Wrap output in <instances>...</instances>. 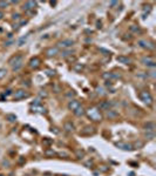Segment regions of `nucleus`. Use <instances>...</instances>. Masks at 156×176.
<instances>
[{"label": "nucleus", "instance_id": "obj_1", "mask_svg": "<svg viewBox=\"0 0 156 176\" xmlns=\"http://www.w3.org/2000/svg\"><path fill=\"white\" fill-rule=\"evenodd\" d=\"M8 64L12 67L13 70H19L22 67V64H24V56L21 54L14 55L8 60Z\"/></svg>", "mask_w": 156, "mask_h": 176}, {"label": "nucleus", "instance_id": "obj_2", "mask_svg": "<svg viewBox=\"0 0 156 176\" xmlns=\"http://www.w3.org/2000/svg\"><path fill=\"white\" fill-rule=\"evenodd\" d=\"M87 115L93 121H101L102 120V115L101 113L99 112L98 108H90V109H88L87 110Z\"/></svg>", "mask_w": 156, "mask_h": 176}, {"label": "nucleus", "instance_id": "obj_3", "mask_svg": "<svg viewBox=\"0 0 156 176\" xmlns=\"http://www.w3.org/2000/svg\"><path fill=\"white\" fill-rule=\"evenodd\" d=\"M140 99L143 101L144 103H147V105H151L153 103V97H151V94H150L149 92L147 91H143L140 93Z\"/></svg>", "mask_w": 156, "mask_h": 176}, {"label": "nucleus", "instance_id": "obj_4", "mask_svg": "<svg viewBox=\"0 0 156 176\" xmlns=\"http://www.w3.org/2000/svg\"><path fill=\"white\" fill-rule=\"evenodd\" d=\"M28 96H29V94L26 91H24V89H19V91H17L13 94V99L14 100H21V99H25V97H28Z\"/></svg>", "mask_w": 156, "mask_h": 176}, {"label": "nucleus", "instance_id": "obj_5", "mask_svg": "<svg viewBox=\"0 0 156 176\" xmlns=\"http://www.w3.org/2000/svg\"><path fill=\"white\" fill-rule=\"evenodd\" d=\"M138 45H140L142 48H146V49H154L155 48L154 43L150 42V41H147V40H140V41H138Z\"/></svg>", "mask_w": 156, "mask_h": 176}, {"label": "nucleus", "instance_id": "obj_6", "mask_svg": "<svg viewBox=\"0 0 156 176\" xmlns=\"http://www.w3.org/2000/svg\"><path fill=\"white\" fill-rule=\"evenodd\" d=\"M33 112L35 113H41V114H46V109L43 108L42 106H40V103L39 102H35L33 105Z\"/></svg>", "mask_w": 156, "mask_h": 176}, {"label": "nucleus", "instance_id": "obj_7", "mask_svg": "<svg viewBox=\"0 0 156 176\" xmlns=\"http://www.w3.org/2000/svg\"><path fill=\"white\" fill-rule=\"evenodd\" d=\"M116 147H119V148L122 149V150H132L133 149V146L130 144V143H126V142L116 143Z\"/></svg>", "mask_w": 156, "mask_h": 176}, {"label": "nucleus", "instance_id": "obj_8", "mask_svg": "<svg viewBox=\"0 0 156 176\" xmlns=\"http://www.w3.org/2000/svg\"><path fill=\"white\" fill-rule=\"evenodd\" d=\"M40 64H41V60H40L38 56H35V58H32L31 61H29V66H31L32 68H38V67L40 66Z\"/></svg>", "mask_w": 156, "mask_h": 176}, {"label": "nucleus", "instance_id": "obj_9", "mask_svg": "<svg viewBox=\"0 0 156 176\" xmlns=\"http://www.w3.org/2000/svg\"><path fill=\"white\" fill-rule=\"evenodd\" d=\"M142 62L144 65H147V66H150V67H154L155 66V60L153 58H150V56H144L142 59Z\"/></svg>", "mask_w": 156, "mask_h": 176}, {"label": "nucleus", "instance_id": "obj_10", "mask_svg": "<svg viewBox=\"0 0 156 176\" xmlns=\"http://www.w3.org/2000/svg\"><path fill=\"white\" fill-rule=\"evenodd\" d=\"M80 106H81L80 102H79V101H76V100H72L69 103H68V108H69L70 110H73V112H74V110H76Z\"/></svg>", "mask_w": 156, "mask_h": 176}, {"label": "nucleus", "instance_id": "obj_11", "mask_svg": "<svg viewBox=\"0 0 156 176\" xmlns=\"http://www.w3.org/2000/svg\"><path fill=\"white\" fill-rule=\"evenodd\" d=\"M59 53V48L58 47H51V48L46 49V54L47 56H54Z\"/></svg>", "mask_w": 156, "mask_h": 176}, {"label": "nucleus", "instance_id": "obj_12", "mask_svg": "<svg viewBox=\"0 0 156 176\" xmlns=\"http://www.w3.org/2000/svg\"><path fill=\"white\" fill-rule=\"evenodd\" d=\"M112 106V103L109 101H102L99 105V109H103V110H109V107Z\"/></svg>", "mask_w": 156, "mask_h": 176}, {"label": "nucleus", "instance_id": "obj_13", "mask_svg": "<svg viewBox=\"0 0 156 176\" xmlns=\"http://www.w3.org/2000/svg\"><path fill=\"white\" fill-rule=\"evenodd\" d=\"M59 45L61 46V47H70L72 45H74V41L70 39H66V40H62Z\"/></svg>", "mask_w": 156, "mask_h": 176}, {"label": "nucleus", "instance_id": "obj_14", "mask_svg": "<svg viewBox=\"0 0 156 176\" xmlns=\"http://www.w3.org/2000/svg\"><path fill=\"white\" fill-rule=\"evenodd\" d=\"M117 61H120V62H122V64H124V65H128L132 62L130 59L126 58V56H122V55H121V56H117Z\"/></svg>", "mask_w": 156, "mask_h": 176}, {"label": "nucleus", "instance_id": "obj_15", "mask_svg": "<svg viewBox=\"0 0 156 176\" xmlns=\"http://www.w3.org/2000/svg\"><path fill=\"white\" fill-rule=\"evenodd\" d=\"M37 6V3H34V1H27V3L25 4V9H32L34 7Z\"/></svg>", "mask_w": 156, "mask_h": 176}, {"label": "nucleus", "instance_id": "obj_16", "mask_svg": "<svg viewBox=\"0 0 156 176\" xmlns=\"http://www.w3.org/2000/svg\"><path fill=\"white\" fill-rule=\"evenodd\" d=\"M85 113L86 112H85V109H83L81 106H80L76 110H74V114H75L76 116H82V115H85Z\"/></svg>", "mask_w": 156, "mask_h": 176}, {"label": "nucleus", "instance_id": "obj_17", "mask_svg": "<svg viewBox=\"0 0 156 176\" xmlns=\"http://www.w3.org/2000/svg\"><path fill=\"white\" fill-rule=\"evenodd\" d=\"M65 129L67 131H72L74 129V126L72 125L70 122H66V123H65Z\"/></svg>", "mask_w": 156, "mask_h": 176}, {"label": "nucleus", "instance_id": "obj_18", "mask_svg": "<svg viewBox=\"0 0 156 176\" xmlns=\"http://www.w3.org/2000/svg\"><path fill=\"white\" fill-rule=\"evenodd\" d=\"M102 76H103L104 79H114V78H117V75H115V74H113V73H106Z\"/></svg>", "mask_w": 156, "mask_h": 176}, {"label": "nucleus", "instance_id": "obj_19", "mask_svg": "<svg viewBox=\"0 0 156 176\" xmlns=\"http://www.w3.org/2000/svg\"><path fill=\"white\" fill-rule=\"evenodd\" d=\"M6 74H7V70L5 68H0V80L3 79V78H5Z\"/></svg>", "mask_w": 156, "mask_h": 176}, {"label": "nucleus", "instance_id": "obj_20", "mask_svg": "<svg viewBox=\"0 0 156 176\" xmlns=\"http://www.w3.org/2000/svg\"><path fill=\"white\" fill-rule=\"evenodd\" d=\"M117 114L115 112H113V110H108V113H107V116L109 119H113V118H115V116H116Z\"/></svg>", "mask_w": 156, "mask_h": 176}, {"label": "nucleus", "instance_id": "obj_21", "mask_svg": "<svg viewBox=\"0 0 156 176\" xmlns=\"http://www.w3.org/2000/svg\"><path fill=\"white\" fill-rule=\"evenodd\" d=\"M7 119H8V121H15L17 120V116L15 115H12V114H9V115H7Z\"/></svg>", "mask_w": 156, "mask_h": 176}, {"label": "nucleus", "instance_id": "obj_22", "mask_svg": "<svg viewBox=\"0 0 156 176\" xmlns=\"http://www.w3.org/2000/svg\"><path fill=\"white\" fill-rule=\"evenodd\" d=\"M8 4H9V1H0V7L4 8V7H6Z\"/></svg>", "mask_w": 156, "mask_h": 176}, {"label": "nucleus", "instance_id": "obj_23", "mask_svg": "<svg viewBox=\"0 0 156 176\" xmlns=\"http://www.w3.org/2000/svg\"><path fill=\"white\" fill-rule=\"evenodd\" d=\"M72 54V51H69V52H64L62 53V56H67V55H70Z\"/></svg>", "mask_w": 156, "mask_h": 176}, {"label": "nucleus", "instance_id": "obj_24", "mask_svg": "<svg viewBox=\"0 0 156 176\" xmlns=\"http://www.w3.org/2000/svg\"><path fill=\"white\" fill-rule=\"evenodd\" d=\"M54 154H55V153L53 152V150H47V152H46V155H52V156H53Z\"/></svg>", "mask_w": 156, "mask_h": 176}, {"label": "nucleus", "instance_id": "obj_25", "mask_svg": "<svg viewBox=\"0 0 156 176\" xmlns=\"http://www.w3.org/2000/svg\"><path fill=\"white\" fill-rule=\"evenodd\" d=\"M77 155H79V158H81L83 155H85V153L83 152H77Z\"/></svg>", "mask_w": 156, "mask_h": 176}, {"label": "nucleus", "instance_id": "obj_26", "mask_svg": "<svg viewBox=\"0 0 156 176\" xmlns=\"http://www.w3.org/2000/svg\"><path fill=\"white\" fill-rule=\"evenodd\" d=\"M47 72H48V75H49V76L54 75V70H47Z\"/></svg>", "mask_w": 156, "mask_h": 176}, {"label": "nucleus", "instance_id": "obj_27", "mask_svg": "<svg viewBox=\"0 0 156 176\" xmlns=\"http://www.w3.org/2000/svg\"><path fill=\"white\" fill-rule=\"evenodd\" d=\"M43 143H45V144H49V143H52V141H51V140H45Z\"/></svg>", "mask_w": 156, "mask_h": 176}, {"label": "nucleus", "instance_id": "obj_28", "mask_svg": "<svg viewBox=\"0 0 156 176\" xmlns=\"http://www.w3.org/2000/svg\"><path fill=\"white\" fill-rule=\"evenodd\" d=\"M19 17H20V15H19V14H14V15H13V19H14V20H15V19H17V20H18V19H19Z\"/></svg>", "mask_w": 156, "mask_h": 176}, {"label": "nucleus", "instance_id": "obj_29", "mask_svg": "<svg viewBox=\"0 0 156 176\" xmlns=\"http://www.w3.org/2000/svg\"><path fill=\"white\" fill-rule=\"evenodd\" d=\"M146 136H147V137H154V133H151V134H146Z\"/></svg>", "mask_w": 156, "mask_h": 176}, {"label": "nucleus", "instance_id": "obj_30", "mask_svg": "<svg viewBox=\"0 0 156 176\" xmlns=\"http://www.w3.org/2000/svg\"><path fill=\"white\" fill-rule=\"evenodd\" d=\"M3 17H4V13L0 11V19H3Z\"/></svg>", "mask_w": 156, "mask_h": 176}, {"label": "nucleus", "instance_id": "obj_31", "mask_svg": "<svg viewBox=\"0 0 156 176\" xmlns=\"http://www.w3.org/2000/svg\"><path fill=\"white\" fill-rule=\"evenodd\" d=\"M0 176H3V175H0Z\"/></svg>", "mask_w": 156, "mask_h": 176}]
</instances>
